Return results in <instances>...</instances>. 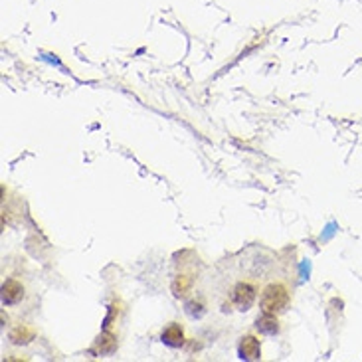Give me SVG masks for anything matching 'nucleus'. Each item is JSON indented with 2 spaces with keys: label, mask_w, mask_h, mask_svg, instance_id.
I'll use <instances>...</instances> for the list:
<instances>
[{
  "label": "nucleus",
  "mask_w": 362,
  "mask_h": 362,
  "mask_svg": "<svg viewBox=\"0 0 362 362\" xmlns=\"http://www.w3.org/2000/svg\"><path fill=\"white\" fill-rule=\"evenodd\" d=\"M160 341L171 348H180L184 345V331L178 323H171L162 329L160 333Z\"/></svg>",
  "instance_id": "4"
},
{
  "label": "nucleus",
  "mask_w": 362,
  "mask_h": 362,
  "mask_svg": "<svg viewBox=\"0 0 362 362\" xmlns=\"http://www.w3.org/2000/svg\"><path fill=\"white\" fill-rule=\"evenodd\" d=\"M291 295L289 289L283 283H269L260 295V309L261 313H272L279 315L289 307Z\"/></svg>",
  "instance_id": "1"
},
{
  "label": "nucleus",
  "mask_w": 362,
  "mask_h": 362,
  "mask_svg": "<svg viewBox=\"0 0 362 362\" xmlns=\"http://www.w3.org/2000/svg\"><path fill=\"white\" fill-rule=\"evenodd\" d=\"M238 354L242 361H260L261 359V343L260 339H256L254 334H246L240 341Z\"/></svg>",
  "instance_id": "3"
},
{
  "label": "nucleus",
  "mask_w": 362,
  "mask_h": 362,
  "mask_svg": "<svg viewBox=\"0 0 362 362\" xmlns=\"http://www.w3.org/2000/svg\"><path fill=\"white\" fill-rule=\"evenodd\" d=\"M24 297V287L20 285V281L16 279H6L2 283V303L4 305H16L22 301Z\"/></svg>",
  "instance_id": "5"
},
{
  "label": "nucleus",
  "mask_w": 362,
  "mask_h": 362,
  "mask_svg": "<svg viewBox=\"0 0 362 362\" xmlns=\"http://www.w3.org/2000/svg\"><path fill=\"white\" fill-rule=\"evenodd\" d=\"M256 329L260 331L261 334H267V336H276L279 334V321H277V315H272V313H263L261 317H258L256 321Z\"/></svg>",
  "instance_id": "6"
},
{
  "label": "nucleus",
  "mask_w": 362,
  "mask_h": 362,
  "mask_svg": "<svg viewBox=\"0 0 362 362\" xmlns=\"http://www.w3.org/2000/svg\"><path fill=\"white\" fill-rule=\"evenodd\" d=\"M256 299H258V289H256V285H251V283H247V281H240V283H236V287L232 289V301L234 305L240 309V311H249L254 303H256Z\"/></svg>",
  "instance_id": "2"
}]
</instances>
